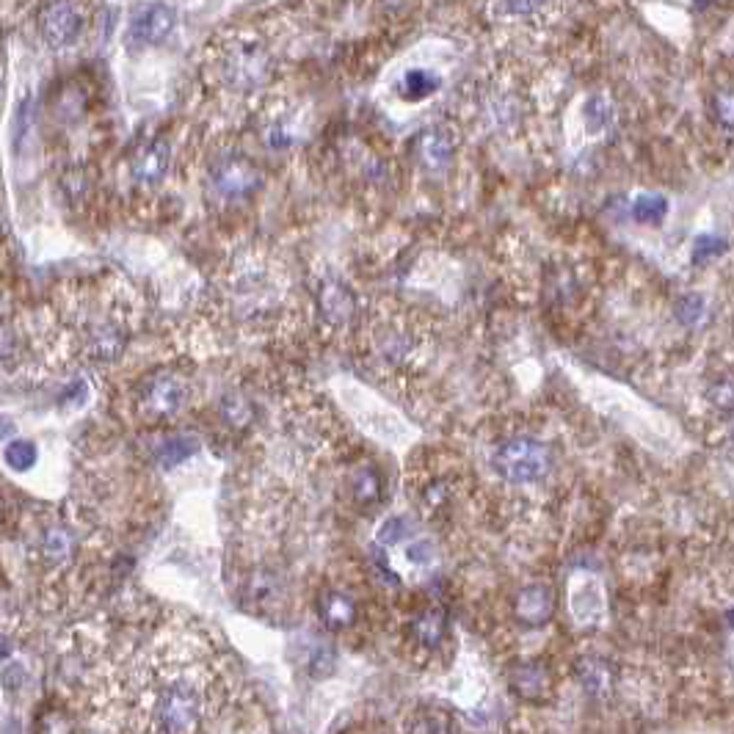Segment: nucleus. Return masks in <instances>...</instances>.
<instances>
[{
    "instance_id": "25",
    "label": "nucleus",
    "mask_w": 734,
    "mask_h": 734,
    "mask_svg": "<svg viewBox=\"0 0 734 734\" xmlns=\"http://www.w3.org/2000/svg\"><path fill=\"white\" fill-rule=\"evenodd\" d=\"M712 114L718 119V125L734 130V86H723L712 94Z\"/></svg>"
},
{
    "instance_id": "7",
    "label": "nucleus",
    "mask_w": 734,
    "mask_h": 734,
    "mask_svg": "<svg viewBox=\"0 0 734 734\" xmlns=\"http://www.w3.org/2000/svg\"><path fill=\"white\" fill-rule=\"evenodd\" d=\"M263 185V177L249 158L243 155H224L210 169V188L224 202H246Z\"/></svg>"
},
{
    "instance_id": "22",
    "label": "nucleus",
    "mask_w": 734,
    "mask_h": 734,
    "mask_svg": "<svg viewBox=\"0 0 734 734\" xmlns=\"http://www.w3.org/2000/svg\"><path fill=\"white\" fill-rule=\"evenodd\" d=\"M436 81L431 72H425V69H412L406 78H403V94H406V100H425L428 94L436 92Z\"/></svg>"
},
{
    "instance_id": "16",
    "label": "nucleus",
    "mask_w": 734,
    "mask_h": 734,
    "mask_svg": "<svg viewBox=\"0 0 734 734\" xmlns=\"http://www.w3.org/2000/svg\"><path fill=\"white\" fill-rule=\"evenodd\" d=\"M577 677L583 682V688L591 693V696H608L613 690V668L599 660V657H585L583 663L577 666Z\"/></svg>"
},
{
    "instance_id": "10",
    "label": "nucleus",
    "mask_w": 734,
    "mask_h": 734,
    "mask_svg": "<svg viewBox=\"0 0 734 734\" xmlns=\"http://www.w3.org/2000/svg\"><path fill=\"white\" fill-rule=\"evenodd\" d=\"M138 403L150 417H172L188 403V384L174 373H161L141 387Z\"/></svg>"
},
{
    "instance_id": "18",
    "label": "nucleus",
    "mask_w": 734,
    "mask_h": 734,
    "mask_svg": "<svg viewBox=\"0 0 734 734\" xmlns=\"http://www.w3.org/2000/svg\"><path fill=\"white\" fill-rule=\"evenodd\" d=\"M514 688H517L519 696L525 699H544L547 690H550V674L539 666V663H525L514 671Z\"/></svg>"
},
{
    "instance_id": "17",
    "label": "nucleus",
    "mask_w": 734,
    "mask_h": 734,
    "mask_svg": "<svg viewBox=\"0 0 734 734\" xmlns=\"http://www.w3.org/2000/svg\"><path fill=\"white\" fill-rule=\"evenodd\" d=\"M445 627H448V619L439 608H428L423 610L417 619L412 621V635L414 641L425 646V649H436L442 638H445Z\"/></svg>"
},
{
    "instance_id": "2",
    "label": "nucleus",
    "mask_w": 734,
    "mask_h": 734,
    "mask_svg": "<svg viewBox=\"0 0 734 734\" xmlns=\"http://www.w3.org/2000/svg\"><path fill=\"white\" fill-rule=\"evenodd\" d=\"M232 312L241 321H263L274 315L285 299V282L276 274L274 260L263 249H246L235 254L224 274Z\"/></svg>"
},
{
    "instance_id": "27",
    "label": "nucleus",
    "mask_w": 734,
    "mask_h": 734,
    "mask_svg": "<svg viewBox=\"0 0 734 734\" xmlns=\"http://www.w3.org/2000/svg\"><path fill=\"white\" fill-rule=\"evenodd\" d=\"M712 401L718 409H726V412H732L734 409V381H723V384H715L712 387Z\"/></svg>"
},
{
    "instance_id": "4",
    "label": "nucleus",
    "mask_w": 734,
    "mask_h": 734,
    "mask_svg": "<svg viewBox=\"0 0 734 734\" xmlns=\"http://www.w3.org/2000/svg\"><path fill=\"white\" fill-rule=\"evenodd\" d=\"M72 321V343L78 345L83 359L92 362H116L127 345V321L122 312L108 304H81L75 307Z\"/></svg>"
},
{
    "instance_id": "1",
    "label": "nucleus",
    "mask_w": 734,
    "mask_h": 734,
    "mask_svg": "<svg viewBox=\"0 0 734 734\" xmlns=\"http://www.w3.org/2000/svg\"><path fill=\"white\" fill-rule=\"evenodd\" d=\"M221 674L205 646L174 635L133 660L125 679L130 729L199 732L221 710Z\"/></svg>"
},
{
    "instance_id": "24",
    "label": "nucleus",
    "mask_w": 734,
    "mask_h": 734,
    "mask_svg": "<svg viewBox=\"0 0 734 734\" xmlns=\"http://www.w3.org/2000/svg\"><path fill=\"white\" fill-rule=\"evenodd\" d=\"M221 414H224V420L232 425V428H243V425L252 420V403L246 401L243 395L238 392H232L224 398L221 403Z\"/></svg>"
},
{
    "instance_id": "30",
    "label": "nucleus",
    "mask_w": 734,
    "mask_h": 734,
    "mask_svg": "<svg viewBox=\"0 0 734 734\" xmlns=\"http://www.w3.org/2000/svg\"><path fill=\"white\" fill-rule=\"evenodd\" d=\"M696 3H699V6H704V3H710V0H696Z\"/></svg>"
},
{
    "instance_id": "28",
    "label": "nucleus",
    "mask_w": 734,
    "mask_h": 734,
    "mask_svg": "<svg viewBox=\"0 0 734 734\" xmlns=\"http://www.w3.org/2000/svg\"><path fill=\"white\" fill-rule=\"evenodd\" d=\"M544 0H505V9L517 17H530L533 12H539Z\"/></svg>"
},
{
    "instance_id": "23",
    "label": "nucleus",
    "mask_w": 734,
    "mask_h": 734,
    "mask_svg": "<svg viewBox=\"0 0 734 734\" xmlns=\"http://www.w3.org/2000/svg\"><path fill=\"white\" fill-rule=\"evenodd\" d=\"M6 464L14 472H28L36 464V448L25 439H14L6 445Z\"/></svg>"
},
{
    "instance_id": "12",
    "label": "nucleus",
    "mask_w": 734,
    "mask_h": 734,
    "mask_svg": "<svg viewBox=\"0 0 734 734\" xmlns=\"http://www.w3.org/2000/svg\"><path fill=\"white\" fill-rule=\"evenodd\" d=\"M514 613L522 624L528 627H544L555 613V594L547 585H528L519 591L517 602H514Z\"/></svg>"
},
{
    "instance_id": "21",
    "label": "nucleus",
    "mask_w": 734,
    "mask_h": 734,
    "mask_svg": "<svg viewBox=\"0 0 734 734\" xmlns=\"http://www.w3.org/2000/svg\"><path fill=\"white\" fill-rule=\"evenodd\" d=\"M666 213L668 202L657 194L638 196L635 205H632V216H635V221H641V224H660L666 218Z\"/></svg>"
},
{
    "instance_id": "14",
    "label": "nucleus",
    "mask_w": 734,
    "mask_h": 734,
    "mask_svg": "<svg viewBox=\"0 0 734 734\" xmlns=\"http://www.w3.org/2000/svg\"><path fill=\"white\" fill-rule=\"evenodd\" d=\"M417 155H420V163L428 172H442V169H448L453 155H456V141L439 127L425 130L423 136L417 138Z\"/></svg>"
},
{
    "instance_id": "19",
    "label": "nucleus",
    "mask_w": 734,
    "mask_h": 734,
    "mask_svg": "<svg viewBox=\"0 0 734 734\" xmlns=\"http://www.w3.org/2000/svg\"><path fill=\"white\" fill-rule=\"evenodd\" d=\"M199 450V442L194 436H169L158 448V464L172 470V467H180L183 461H188Z\"/></svg>"
},
{
    "instance_id": "8",
    "label": "nucleus",
    "mask_w": 734,
    "mask_h": 734,
    "mask_svg": "<svg viewBox=\"0 0 734 734\" xmlns=\"http://www.w3.org/2000/svg\"><path fill=\"white\" fill-rule=\"evenodd\" d=\"M268 53L260 45H235L224 56V81L235 92H252L260 89L268 78Z\"/></svg>"
},
{
    "instance_id": "9",
    "label": "nucleus",
    "mask_w": 734,
    "mask_h": 734,
    "mask_svg": "<svg viewBox=\"0 0 734 734\" xmlns=\"http://www.w3.org/2000/svg\"><path fill=\"white\" fill-rule=\"evenodd\" d=\"M42 39L53 50L72 47L83 34V14L72 0H50L39 17Z\"/></svg>"
},
{
    "instance_id": "11",
    "label": "nucleus",
    "mask_w": 734,
    "mask_h": 734,
    "mask_svg": "<svg viewBox=\"0 0 734 734\" xmlns=\"http://www.w3.org/2000/svg\"><path fill=\"white\" fill-rule=\"evenodd\" d=\"M174 23H177V17H174V12L166 3H152V6H144L133 17L130 36L141 45H158V42H163L166 36L172 34Z\"/></svg>"
},
{
    "instance_id": "20",
    "label": "nucleus",
    "mask_w": 734,
    "mask_h": 734,
    "mask_svg": "<svg viewBox=\"0 0 734 734\" xmlns=\"http://www.w3.org/2000/svg\"><path fill=\"white\" fill-rule=\"evenodd\" d=\"M351 492H354L356 503L362 505H373L379 503L381 497V475L379 470L367 467V470H359L351 481Z\"/></svg>"
},
{
    "instance_id": "13",
    "label": "nucleus",
    "mask_w": 734,
    "mask_h": 734,
    "mask_svg": "<svg viewBox=\"0 0 734 734\" xmlns=\"http://www.w3.org/2000/svg\"><path fill=\"white\" fill-rule=\"evenodd\" d=\"M169 163H172V150H169V144L166 141H150L144 150L138 152L136 161H133V180L138 185H158L166 177L169 172Z\"/></svg>"
},
{
    "instance_id": "6",
    "label": "nucleus",
    "mask_w": 734,
    "mask_h": 734,
    "mask_svg": "<svg viewBox=\"0 0 734 734\" xmlns=\"http://www.w3.org/2000/svg\"><path fill=\"white\" fill-rule=\"evenodd\" d=\"M312 299H315V315L329 332H340L351 326L356 318V296L340 276L318 274L312 282Z\"/></svg>"
},
{
    "instance_id": "5",
    "label": "nucleus",
    "mask_w": 734,
    "mask_h": 734,
    "mask_svg": "<svg viewBox=\"0 0 734 734\" xmlns=\"http://www.w3.org/2000/svg\"><path fill=\"white\" fill-rule=\"evenodd\" d=\"M489 467L508 486H530L552 472V450L536 436H503L489 453Z\"/></svg>"
},
{
    "instance_id": "3",
    "label": "nucleus",
    "mask_w": 734,
    "mask_h": 734,
    "mask_svg": "<svg viewBox=\"0 0 734 734\" xmlns=\"http://www.w3.org/2000/svg\"><path fill=\"white\" fill-rule=\"evenodd\" d=\"M367 354L379 373L406 376V373L420 370L425 362L428 340H425L420 323L401 318V315H390V318L370 323Z\"/></svg>"
},
{
    "instance_id": "29",
    "label": "nucleus",
    "mask_w": 734,
    "mask_h": 734,
    "mask_svg": "<svg viewBox=\"0 0 734 734\" xmlns=\"http://www.w3.org/2000/svg\"><path fill=\"white\" fill-rule=\"evenodd\" d=\"M726 624H729V627H732V630H734V608L729 610V613H726Z\"/></svg>"
},
{
    "instance_id": "15",
    "label": "nucleus",
    "mask_w": 734,
    "mask_h": 734,
    "mask_svg": "<svg viewBox=\"0 0 734 734\" xmlns=\"http://www.w3.org/2000/svg\"><path fill=\"white\" fill-rule=\"evenodd\" d=\"M318 613H321V621L329 630H348L356 619V605L354 599L345 597L343 591H326L318 599Z\"/></svg>"
},
{
    "instance_id": "26",
    "label": "nucleus",
    "mask_w": 734,
    "mask_h": 734,
    "mask_svg": "<svg viewBox=\"0 0 734 734\" xmlns=\"http://www.w3.org/2000/svg\"><path fill=\"white\" fill-rule=\"evenodd\" d=\"M409 533H412V522L409 519H390L384 528H381L379 539L384 544H401V541L409 539Z\"/></svg>"
}]
</instances>
